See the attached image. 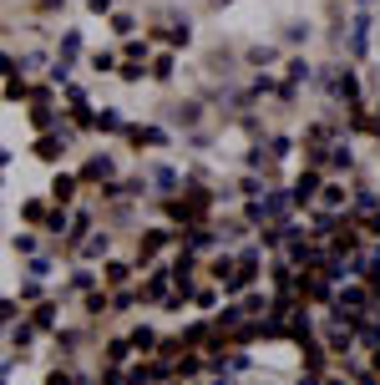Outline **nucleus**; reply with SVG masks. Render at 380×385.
Listing matches in <instances>:
<instances>
[{
  "instance_id": "nucleus-1",
  "label": "nucleus",
  "mask_w": 380,
  "mask_h": 385,
  "mask_svg": "<svg viewBox=\"0 0 380 385\" xmlns=\"http://www.w3.org/2000/svg\"><path fill=\"white\" fill-rule=\"evenodd\" d=\"M132 269H137V264H127V259H107V264H102V284L112 289V299H117V294H127V284H132Z\"/></svg>"
},
{
  "instance_id": "nucleus-2",
  "label": "nucleus",
  "mask_w": 380,
  "mask_h": 385,
  "mask_svg": "<svg viewBox=\"0 0 380 385\" xmlns=\"http://www.w3.org/2000/svg\"><path fill=\"white\" fill-rule=\"evenodd\" d=\"M67 147H71V132H67V127H56V132H41V137H36V152H41L46 162L67 158Z\"/></svg>"
},
{
  "instance_id": "nucleus-3",
  "label": "nucleus",
  "mask_w": 380,
  "mask_h": 385,
  "mask_svg": "<svg viewBox=\"0 0 380 385\" xmlns=\"http://www.w3.org/2000/svg\"><path fill=\"white\" fill-rule=\"evenodd\" d=\"M31 319H36V330H46V335H61V304L56 299H36Z\"/></svg>"
},
{
  "instance_id": "nucleus-4",
  "label": "nucleus",
  "mask_w": 380,
  "mask_h": 385,
  "mask_svg": "<svg viewBox=\"0 0 380 385\" xmlns=\"http://www.w3.org/2000/svg\"><path fill=\"white\" fill-rule=\"evenodd\" d=\"M76 188H82V177L56 173V177H51V192H46V198H51V203H67V208H71V203H76Z\"/></svg>"
},
{
  "instance_id": "nucleus-5",
  "label": "nucleus",
  "mask_w": 380,
  "mask_h": 385,
  "mask_svg": "<svg viewBox=\"0 0 380 385\" xmlns=\"http://www.w3.org/2000/svg\"><path fill=\"white\" fill-rule=\"evenodd\" d=\"M112 177H117V168H112L107 152H97V158H91L86 168H82V183H112Z\"/></svg>"
},
{
  "instance_id": "nucleus-6",
  "label": "nucleus",
  "mask_w": 380,
  "mask_h": 385,
  "mask_svg": "<svg viewBox=\"0 0 380 385\" xmlns=\"http://www.w3.org/2000/svg\"><path fill=\"white\" fill-rule=\"evenodd\" d=\"M152 76H173V56H167V51H163V56H152Z\"/></svg>"
},
{
  "instance_id": "nucleus-7",
  "label": "nucleus",
  "mask_w": 380,
  "mask_h": 385,
  "mask_svg": "<svg viewBox=\"0 0 380 385\" xmlns=\"http://www.w3.org/2000/svg\"><path fill=\"white\" fill-rule=\"evenodd\" d=\"M51 385H71V375H51Z\"/></svg>"
}]
</instances>
